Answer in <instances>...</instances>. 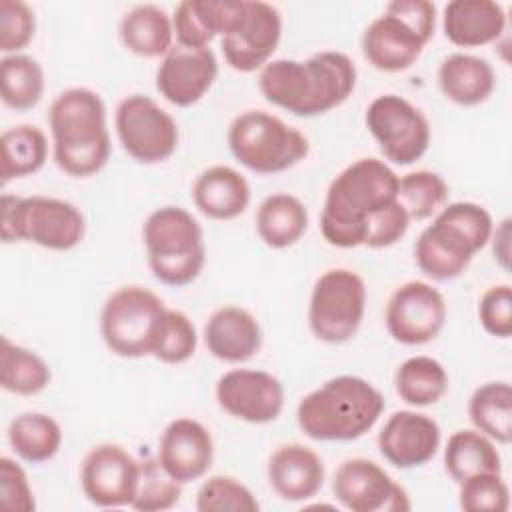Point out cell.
I'll return each instance as SVG.
<instances>
[{
	"mask_svg": "<svg viewBox=\"0 0 512 512\" xmlns=\"http://www.w3.org/2000/svg\"><path fill=\"white\" fill-rule=\"evenodd\" d=\"M164 312L160 296L144 286L130 284L114 290L100 314L106 348L120 358L152 356Z\"/></svg>",
	"mask_w": 512,
	"mask_h": 512,
	"instance_id": "cell-10",
	"label": "cell"
},
{
	"mask_svg": "<svg viewBox=\"0 0 512 512\" xmlns=\"http://www.w3.org/2000/svg\"><path fill=\"white\" fill-rule=\"evenodd\" d=\"M400 176L378 158H360L328 186L320 214V232L336 248H388L410 226L398 202Z\"/></svg>",
	"mask_w": 512,
	"mask_h": 512,
	"instance_id": "cell-1",
	"label": "cell"
},
{
	"mask_svg": "<svg viewBox=\"0 0 512 512\" xmlns=\"http://www.w3.org/2000/svg\"><path fill=\"white\" fill-rule=\"evenodd\" d=\"M8 442L22 460L42 464L58 454L62 446V428L48 414L24 412L10 422Z\"/></svg>",
	"mask_w": 512,
	"mask_h": 512,
	"instance_id": "cell-32",
	"label": "cell"
},
{
	"mask_svg": "<svg viewBox=\"0 0 512 512\" xmlns=\"http://www.w3.org/2000/svg\"><path fill=\"white\" fill-rule=\"evenodd\" d=\"M474 428L498 444L512 440V388L508 382H486L468 400Z\"/></svg>",
	"mask_w": 512,
	"mask_h": 512,
	"instance_id": "cell-33",
	"label": "cell"
},
{
	"mask_svg": "<svg viewBox=\"0 0 512 512\" xmlns=\"http://www.w3.org/2000/svg\"><path fill=\"white\" fill-rule=\"evenodd\" d=\"M492 252H494V260H498V264L508 270V260H510V218H504L496 230H492Z\"/></svg>",
	"mask_w": 512,
	"mask_h": 512,
	"instance_id": "cell-45",
	"label": "cell"
},
{
	"mask_svg": "<svg viewBox=\"0 0 512 512\" xmlns=\"http://www.w3.org/2000/svg\"><path fill=\"white\" fill-rule=\"evenodd\" d=\"M118 34L124 48L142 58L166 56L174 46L172 16L156 4H138L128 10L120 20Z\"/></svg>",
	"mask_w": 512,
	"mask_h": 512,
	"instance_id": "cell-28",
	"label": "cell"
},
{
	"mask_svg": "<svg viewBox=\"0 0 512 512\" xmlns=\"http://www.w3.org/2000/svg\"><path fill=\"white\" fill-rule=\"evenodd\" d=\"M260 504L248 486L232 476H210L196 494L200 512H258Z\"/></svg>",
	"mask_w": 512,
	"mask_h": 512,
	"instance_id": "cell-40",
	"label": "cell"
},
{
	"mask_svg": "<svg viewBox=\"0 0 512 512\" xmlns=\"http://www.w3.org/2000/svg\"><path fill=\"white\" fill-rule=\"evenodd\" d=\"M114 126L126 154L140 164L164 162L178 148L176 120L150 96L130 94L120 100Z\"/></svg>",
	"mask_w": 512,
	"mask_h": 512,
	"instance_id": "cell-12",
	"label": "cell"
},
{
	"mask_svg": "<svg viewBox=\"0 0 512 512\" xmlns=\"http://www.w3.org/2000/svg\"><path fill=\"white\" fill-rule=\"evenodd\" d=\"M394 388L410 406H432L448 392V372L432 356H412L398 366Z\"/></svg>",
	"mask_w": 512,
	"mask_h": 512,
	"instance_id": "cell-34",
	"label": "cell"
},
{
	"mask_svg": "<svg viewBox=\"0 0 512 512\" xmlns=\"http://www.w3.org/2000/svg\"><path fill=\"white\" fill-rule=\"evenodd\" d=\"M364 120L378 142L382 156L392 164H414L430 146L428 118L398 94H382L374 98L366 108Z\"/></svg>",
	"mask_w": 512,
	"mask_h": 512,
	"instance_id": "cell-13",
	"label": "cell"
},
{
	"mask_svg": "<svg viewBox=\"0 0 512 512\" xmlns=\"http://www.w3.org/2000/svg\"><path fill=\"white\" fill-rule=\"evenodd\" d=\"M282 36V16L276 6L262 0H242L236 20L222 36V54L236 72L264 68Z\"/></svg>",
	"mask_w": 512,
	"mask_h": 512,
	"instance_id": "cell-14",
	"label": "cell"
},
{
	"mask_svg": "<svg viewBox=\"0 0 512 512\" xmlns=\"http://www.w3.org/2000/svg\"><path fill=\"white\" fill-rule=\"evenodd\" d=\"M444 468L448 476L460 484L474 474H502V458L494 440L486 434L478 430H456L444 448Z\"/></svg>",
	"mask_w": 512,
	"mask_h": 512,
	"instance_id": "cell-30",
	"label": "cell"
},
{
	"mask_svg": "<svg viewBox=\"0 0 512 512\" xmlns=\"http://www.w3.org/2000/svg\"><path fill=\"white\" fill-rule=\"evenodd\" d=\"M216 400L224 412L238 420L268 424L284 408V388L270 372L234 368L218 378Z\"/></svg>",
	"mask_w": 512,
	"mask_h": 512,
	"instance_id": "cell-18",
	"label": "cell"
},
{
	"mask_svg": "<svg viewBox=\"0 0 512 512\" xmlns=\"http://www.w3.org/2000/svg\"><path fill=\"white\" fill-rule=\"evenodd\" d=\"M48 160L46 134L32 124H18L2 132L0 176L2 184L36 174Z\"/></svg>",
	"mask_w": 512,
	"mask_h": 512,
	"instance_id": "cell-31",
	"label": "cell"
},
{
	"mask_svg": "<svg viewBox=\"0 0 512 512\" xmlns=\"http://www.w3.org/2000/svg\"><path fill=\"white\" fill-rule=\"evenodd\" d=\"M198 334L192 320L174 308H166L152 356L164 364H182L196 352Z\"/></svg>",
	"mask_w": 512,
	"mask_h": 512,
	"instance_id": "cell-39",
	"label": "cell"
},
{
	"mask_svg": "<svg viewBox=\"0 0 512 512\" xmlns=\"http://www.w3.org/2000/svg\"><path fill=\"white\" fill-rule=\"evenodd\" d=\"M356 66L344 52L324 50L308 60H270L258 76L262 96L302 118L320 116L348 100L356 88Z\"/></svg>",
	"mask_w": 512,
	"mask_h": 512,
	"instance_id": "cell-2",
	"label": "cell"
},
{
	"mask_svg": "<svg viewBox=\"0 0 512 512\" xmlns=\"http://www.w3.org/2000/svg\"><path fill=\"white\" fill-rule=\"evenodd\" d=\"M148 266L154 278L166 286L194 282L206 262L204 232L198 220L180 206L154 210L142 228Z\"/></svg>",
	"mask_w": 512,
	"mask_h": 512,
	"instance_id": "cell-6",
	"label": "cell"
},
{
	"mask_svg": "<svg viewBox=\"0 0 512 512\" xmlns=\"http://www.w3.org/2000/svg\"><path fill=\"white\" fill-rule=\"evenodd\" d=\"M48 126L58 168L74 178L100 172L110 158L106 106L90 88L60 92L48 110Z\"/></svg>",
	"mask_w": 512,
	"mask_h": 512,
	"instance_id": "cell-3",
	"label": "cell"
},
{
	"mask_svg": "<svg viewBox=\"0 0 512 512\" xmlns=\"http://www.w3.org/2000/svg\"><path fill=\"white\" fill-rule=\"evenodd\" d=\"M36 30L32 8L22 0H0V50L6 56L26 48Z\"/></svg>",
	"mask_w": 512,
	"mask_h": 512,
	"instance_id": "cell-42",
	"label": "cell"
},
{
	"mask_svg": "<svg viewBox=\"0 0 512 512\" xmlns=\"http://www.w3.org/2000/svg\"><path fill=\"white\" fill-rule=\"evenodd\" d=\"M182 496V484L174 480L158 458L140 460V478L130 508L140 512L168 510L178 504Z\"/></svg>",
	"mask_w": 512,
	"mask_h": 512,
	"instance_id": "cell-38",
	"label": "cell"
},
{
	"mask_svg": "<svg viewBox=\"0 0 512 512\" xmlns=\"http://www.w3.org/2000/svg\"><path fill=\"white\" fill-rule=\"evenodd\" d=\"M44 94V70L28 54H12L0 60V96L2 102L16 110H32Z\"/></svg>",
	"mask_w": 512,
	"mask_h": 512,
	"instance_id": "cell-36",
	"label": "cell"
},
{
	"mask_svg": "<svg viewBox=\"0 0 512 512\" xmlns=\"http://www.w3.org/2000/svg\"><path fill=\"white\" fill-rule=\"evenodd\" d=\"M458 502L466 512H506L510 506V490L502 474H474L460 482Z\"/></svg>",
	"mask_w": 512,
	"mask_h": 512,
	"instance_id": "cell-41",
	"label": "cell"
},
{
	"mask_svg": "<svg viewBox=\"0 0 512 512\" xmlns=\"http://www.w3.org/2000/svg\"><path fill=\"white\" fill-rule=\"evenodd\" d=\"M140 460L118 444H98L82 460L80 486L100 508L130 506L138 488Z\"/></svg>",
	"mask_w": 512,
	"mask_h": 512,
	"instance_id": "cell-17",
	"label": "cell"
},
{
	"mask_svg": "<svg viewBox=\"0 0 512 512\" xmlns=\"http://www.w3.org/2000/svg\"><path fill=\"white\" fill-rule=\"evenodd\" d=\"M386 330L406 346L434 340L446 322V300L428 282L410 280L396 288L386 304Z\"/></svg>",
	"mask_w": 512,
	"mask_h": 512,
	"instance_id": "cell-16",
	"label": "cell"
},
{
	"mask_svg": "<svg viewBox=\"0 0 512 512\" xmlns=\"http://www.w3.org/2000/svg\"><path fill=\"white\" fill-rule=\"evenodd\" d=\"M440 440L442 432L434 418L414 410H398L378 432V450L392 466L406 470L430 462Z\"/></svg>",
	"mask_w": 512,
	"mask_h": 512,
	"instance_id": "cell-20",
	"label": "cell"
},
{
	"mask_svg": "<svg viewBox=\"0 0 512 512\" xmlns=\"http://www.w3.org/2000/svg\"><path fill=\"white\" fill-rule=\"evenodd\" d=\"M86 220L72 202L50 196H2V242H32L48 250H72Z\"/></svg>",
	"mask_w": 512,
	"mask_h": 512,
	"instance_id": "cell-9",
	"label": "cell"
},
{
	"mask_svg": "<svg viewBox=\"0 0 512 512\" xmlns=\"http://www.w3.org/2000/svg\"><path fill=\"white\" fill-rule=\"evenodd\" d=\"M366 310V284L348 268H330L318 276L308 304L312 334L326 344L348 342Z\"/></svg>",
	"mask_w": 512,
	"mask_h": 512,
	"instance_id": "cell-11",
	"label": "cell"
},
{
	"mask_svg": "<svg viewBox=\"0 0 512 512\" xmlns=\"http://www.w3.org/2000/svg\"><path fill=\"white\" fill-rule=\"evenodd\" d=\"M240 8L242 0H184L172 16L174 36L180 46L208 48L216 36H224Z\"/></svg>",
	"mask_w": 512,
	"mask_h": 512,
	"instance_id": "cell-26",
	"label": "cell"
},
{
	"mask_svg": "<svg viewBox=\"0 0 512 512\" xmlns=\"http://www.w3.org/2000/svg\"><path fill=\"white\" fill-rule=\"evenodd\" d=\"M52 380L50 366L34 350L14 344L2 336L0 352V384L6 392L18 396H34L42 392Z\"/></svg>",
	"mask_w": 512,
	"mask_h": 512,
	"instance_id": "cell-35",
	"label": "cell"
},
{
	"mask_svg": "<svg viewBox=\"0 0 512 512\" xmlns=\"http://www.w3.org/2000/svg\"><path fill=\"white\" fill-rule=\"evenodd\" d=\"M448 200V184L430 170L408 172L398 180V202L410 220H426L438 214Z\"/></svg>",
	"mask_w": 512,
	"mask_h": 512,
	"instance_id": "cell-37",
	"label": "cell"
},
{
	"mask_svg": "<svg viewBox=\"0 0 512 512\" xmlns=\"http://www.w3.org/2000/svg\"><path fill=\"white\" fill-rule=\"evenodd\" d=\"M334 498L352 512H408L410 496L368 458L344 460L332 476Z\"/></svg>",
	"mask_w": 512,
	"mask_h": 512,
	"instance_id": "cell-15",
	"label": "cell"
},
{
	"mask_svg": "<svg viewBox=\"0 0 512 512\" xmlns=\"http://www.w3.org/2000/svg\"><path fill=\"white\" fill-rule=\"evenodd\" d=\"M308 228V210L292 194H272L262 200L256 212V232L260 240L274 248L294 246Z\"/></svg>",
	"mask_w": 512,
	"mask_h": 512,
	"instance_id": "cell-29",
	"label": "cell"
},
{
	"mask_svg": "<svg viewBox=\"0 0 512 512\" xmlns=\"http://www.w3.org/2000/svg\"><path fill=\"white\" fill-rule=\"evenodd\" d=\"M506 28V10L492 0H452L442 10L444 36L460 48L492 44Z\"/></svg>",
	"mask_w": 512,
	"mask_h": 512,
	"instance_id": "cell-24",
	"label": "cell"
},
{
	"mask_svg": "<svg viewBox=\"0 0 512 512\" xmlns=\"http://www.w3.org/2000/svg\"><path fill=\"white\" fill-rule=\"evenodd\" d=\"M194 206L212 220H232L250 204V184L232 166L216 164L198 174L192 186Z\"/></svg>",
	"mask_w": 512,
	"mask_h": 512,
	"instance_id": "cell-25",
	"label": "cell"
},
{
	"mask_svg": "<svg viewBox=\"0 0 512 512\" xmlns=\"http://www.w3.org/2000/svg\"><path fill=\"white\" fill-rule=\"evenodd\" d=\"M204 344L208 352L230 364L246 362L262 346L258 320L240 306H222L204 324Z\"/></svg>",
	"mask_w": 512,
	"mask_h": 512,
	"instance_id": "cell-23",
	"label": "cell"
},
{
	"mask_svg": "<svg viewBox=\"0 0 512 512\" xmlns=\"http://www.w3.org/2000/svg\"><path fill=\"white\" fill-rule=\"evenodd\" d=\"M322 458L304 444H282L268 460V482L286 502L314 498L324 484Z\"/></svg>",
	"mask_w": 512,
	"mask_h": 512,
	"instance_id": "cell-22",
	"label": "cell"
},
{
	"mask_svg": "<svg viewBox=\"0 0 512 512\" xmlns=\"http://www.w3.org/2000/svg\"><path fill=\"white\" fill-rule=\"evenodd\" d=\"M478 318L482 328L496 338H510L512 334V288L510 284L490 286L478 304Z\"/></svg>",
	"mask_w": 512,
	"mask_h": 512,
	"instance_id": "cell-43",
	"label": "cell"
},
{
	"mask_svg": "<svg viewBox=\"0 0 512 512\" xmlns=\"http://www.w3.org/2000/svg\"><path fill=\"white\" fill-rule=\"evenodd\" d=\"M228 148L248 170L278 174L304 160L310 152V142L282 118L264 110H246L228 128Z\"/></svg>",
	"mask_w": 512,
	"mask_h": 512,
	"instance_id": "cell-8",
	"label": "cell"
},
{
	"mask_svg": "<svg viewBox=\"0 0 512 512\" xmlns=\"http://www.w3.org/2000/svg\"><path fill=\"white\" fill-rule=\"evenodd\" d=\"M436 6L428 0H394L362 34V54L376 70L410 68L434 36Z\"/></svg>",
	"mask_w": 512,
	"mask_h": 512,
	"instance_id": "cell-7",
	"label": "cell"
},
{
	"mask_svg": "<svg viewBox=\"0 0 512 512\" xmlns=\"http://www.w3.org/2000/svg\"><path fill=\"white\" fill-rule=\"evenodd\" d=\"M438 86L454 104L478 106L492 96L496 72L486 58L454 52L446 56L438 68Z\"/></svg>",
	"mask_w": 512,
	"mask_h": 512,
	"instance_id": "cell-27",
	"label": "cell"
},
{
	"mask_svg": "<svg viewBox=\"0 0 512 512\" xmlns=\"http://www.w3.org/2000/svg\"><path fill=\"white\" fill-rule=\"evenodd\" d=\"M218 76L210 48L172 46L156 70V90L174 106L188 108L204 98Z\"/></svg>",
	"mask_w": 512,
	"mask_h": 512,
	"instance_id": "cell-19",
	"label": "cell"
},
{
	"mask_svg": "<svg viewBox=\"0 0 512 512\" xmlns=\"http://www.w3.org/2000/svg\"><path fill=\"white\" fill-rule=\"evenodd\" d=\"M158 460L180 484L202 478L214 462V440L210 430L192 418L172 420L160 436Z\"/></svg>",
	"mask_w": 512,
	"mask_h": 512,
	"instance_id": "cell-21",
	"label": "cell"
},
{
	"mask_svg": "<svg viewBox=\"0 0 512 512\" xmlns=\"http://www.w3.org/2000/svg\"><path fill=\"white\" fill-rule=\"evenodd\" d=\"M0 500L2 506L12 512H32L36 508L24 468L8 456L0 458Z\"/></svg>",
	"mask_w": 512,
	"mask_h": 512,
	"instance_id": "cell-44",
	"label": "cell"
},
{
	"mask_svg": "<svg viewBox=\"0 0 512 512\" xmlns=\"http://www.w3.org/2000/svg\"><path fill=\"white\" fill-rule=\"evenodd\" d=\"M384 396L360 376H336L306 394L296 408L300 430L318 442H350L374 428Z\"/></svg>",
	"mask_w": 512,
	"mask_h": 512,
	"instance_id": "cell-4",
	"label": "cell"
},
{
	"mask_svg": "<svg viewBox=\"0 0 512 512\" xmlns=\"http://www.w3.org/2000/svg\"><path fill=\"white\" fill-rule=\"evenodd\" d=\"M490 212L476 202H452L426 226L414 246L418 268L432 280L458 278L492 236Z\"/></svg>",
	"mask_w": 512,
	"mask_h": 512,
	"instance_id": "cell-5",
	"label": "cell"
}]
</instances>
